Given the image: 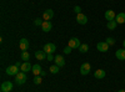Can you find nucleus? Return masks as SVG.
Returning <instances> with one entry per match:
<instances>
[{
	"label": "nucleus",
	"instance_id": "1",
	"mask_svg": "<svg viewBox=\"0 0 125 92\" xmlns=\"http://www.w3.org/2000/svg\"><path fill=\"white\" fill-rule=\"evenodd\" d=\"M20 62H16L15 65H11V66H8L6 68V74L10 75V76H16L19 74V68H20Z\"/></svg>",
	"mask_w": 125,
	"mask_h": 92
},
{
	"label": "nucleus",
	"instance_id": "2",
	"mask_svg": "<svg viewBox=\"0 0 125 92\" xmlns=\"http://www.w3.org/2000/svg\"><path fill=\"white\" fill-rule=\"evenodd\" d=\"M15 82L18 84V85H24L25 82H26V74L25 72H19L16 76H15Z\"/></svg>",
	"mask_w": 125,
	"mask_h": 92
},
{
	"label": "nucleus",
	"instance_id": "3",
	"mask_svg": "<svg viewBox=\"0 0 125 92\" xmlns=\"http://www.w3.org/2000/svg\"><path fill=\"white\" fill-rule=\"evenodd\" d=\"M68 46H70L71 49H79L81 46L80 41H79V39L78 37H71L69 40V42H68Z\"/></svg>",
	"mask_w": 125,
	"mask_h": 92
},
{
	"label": "nucleus",
	"instance_id": "4",
	"mask_svg": "<svg viewBox=\"0 0 125 92\" xmlns=\"http://www.w3.org/2000/svg\"><path fill=\"white\" fill-rule=\"evenodd\" d=\"M44 51L46 54H54L56 51V46L53 42H48L46 45H44Z\"/></svg>",
	"mask_w": 125,
	"mask_h": 92
},
{
	"label": "nucleus",
	"instance_id": "5",
	"mask_svg": "<svg viewBox=\"0 0 125 92\" xmlns=\"http://www.w3.org/2000/svg\"><path fill=\"white\" fill-rule=\"evenodd\" d=\"M53 16H54V11L51 9H46L45 11H44V14H43L44 21H50V20L53 19Z\"/></svg>",
	"mask_w": 125,
	"mask_h": 92
},
{
	"label": "nucleus",
	"instance_id": "6",
	"mask_svg": "<svg viewBox=\"0 0 125 92\" xmlns=\"http://www.w3.org/2000/svg\"><path fill=\"white\" fill-rule=\"evenodd\" d=\"M1 92H10L13 90V84L10 82V81H5V82L1 84Z\"/></svg>",
	"mask_w": 125,
	"mask_h": 92
},
{
	"label": "nucleus",
	"instance_id": "7",
	"mask_svg": "<svg viewBox=\"0 0 125 92\" xmlns=\"http://www.w3.org/2000/svg\"><path fill=\"white\" fill-rule=\"evenodd\" d=\"M19 47H20V50H21V51H28V49H29V41H28V39H25V37L20 39Z\"/></svg>",
	"mask_w": 125,
	"mask_h": 92
},
{
	"label": "nucleus",
	"instance_id": "8",
	"mask_svg": "<svg viewBox=\"0 0 125 92\" xmlns=\"http://www.w3.org/2000/svg\"><path fill=\"white\" fill-rule=\"evenodd\" d=\"M109 47H110V45H108L105 41L104 42H98V45H96V50L100 51V52H106V51L109 50Z\"/></svg>",
	"mask_w": 125,
	"mask_h": 92
},
{
	"label": "nucleus",
	"instance_id": "9",
	"mask_svg": "<svg viewBox=\"0 0 125 92\" xmlns=\"http://www.w3.org/2000/svg\"><path fill=\"white\" fill-rule=\"evenodd\" d=\"M76 21H78V24H80V25H85V24H88V16H85L84 14H76Z\"/></svg>",
	"mask_w": 125,
	"mask_h": 92
},
{
	"label": "nucleus",
	"instance_id": "10",
	"mask_svg": "<svg viewBox=\"0 0 125 92\" xmlns=\"http://www.w3.org/2000/svg\"><path fill=\"white\" fill-rule=\"evenodd\" d=\"M90 68H91V66H90V64H88V62H85V64H83L81 66H80V74L81 75H88L89 72H90Z\"/></svg>",
	"mask_w": 125,
	"mask_h": 92
},
{
	"label": "nucleus",
	"instance_id": "11",
	"mask_svg": "<svg viewBox=\"0 0 125 92\" xmlns=\"http://www.w3.org/2000/svg\"><path fill=\"white\" fill-rule=\"evenodd\" d=\"M54 61H55V65H58L59 67L65 66V59H64V56H61V55H56V56H55V59H54Z\"/></svg>",
	"mask_w": 125,
	"mask_h": 92
},
{
	"label": "nucleus",
	"instance_id": "12",
	"mask_svg": "<svg viewBox=\"0 0 125 92\" xmlns=\"http://www.w3.org/2000/svg\"><path fill=\"white\" fill-rule=\"evenodd\" d=\"M115 17H116L115 11H113V10H106L105 11V19L108 21H113V20H115Z\"/></svg>",
	"mask_w": 125,
	"mask_h": 92
},
{
	"label": "nucleus",
	"instance_id": "13",
	"mask_svg": "<svg viewBox=\"0 0 125 92\" xmlns=\"http://www.w3.org/2000/svg\"><path fill=\"white\" fill-rule=\"evenodd\" d=\"M115 55H116V59H118V60L124 61V60H125V49H118L116 52H115Z\"/></svg>",
	"mask_w": 125,
	"mask_h": 92
},
{
	"label": "nucleus",
	"instance_id": "14",
	"mask_svg": "<svg viewBox=\"0 0 125 92\" xmlns=\"http://www.w3.org/2000/svg\"><path fill=\"white\" fill-rule=\"evenodd\" d=\"M20 70H21L23 72L26 74V72H29L30 70H33V65H30V64H29V61H28V62H24L21 66H20Z\"/></svg>",
	"mask_w": 125,
	"mask_h": 92
},
{
	"label": "nucleus",
	"instance_id": "15",
	"mask_svg": "<svg viewBox=\"0 0 125 92\" xmlns=\"http://www.w3.org/2000/svg\"><path fill=\"white\" fill-rule=\"evenodd\" d=\"M41 29H43V31L44 33H49L51 29H53V25H51L50 21H44L43 25H41Z\"/></svg>",
	"mask_w": 125,
	"mask_h": 92
},
{
	"label": "nucleus",
	"instance_id": "16",
	"mask_svg": "<svg viewBox=\"0 0 125 92\" xmlns=\"http://www.w3.org/2000/svg\"><path fill=\"white\" fill-rule=\"evenodd\" d=\"M46 56H48V54L45 52V51L43 50V51H36L35 52V57H36V60H45L46 59Z\"/></svg>",
	"mask_w": 125,
	"mask_h": 92
},
{
	"label": "nucleus",
	"instance_id": "17",
	"mask_svg": "<svg viewBox=\"0 0 125 92\" xmlns=\"http://www.w3.org/2000/svg\"><path fill=\"white\" fill-rule=\"evenodd\" d=\"M94 76H95V78H98V80H101V78H104L106 76V72L104 70H96L95 74H94Z\"/></svg>",
	"mask_w": 125,
	"mask_h": 92
},
{
	"label": "nucleus",
	"instance_id": "18",
	"mask_svg": "<svg viewBox=\"0 0 125 92\" xmlns=\"http://www.w3.org/2000/svg\"><path fill=\"white\" fill-rule=\"evenodd\" d=\"M115 21L118 24H125V13H119L115 17Z\"/></svg>",
	"mask_w": 125,
	"mask_h": 92
},
{
	"label": "nucleus",
	"instance_id": "19",
	"mask_svg": "<svg viewBox=\"0 0 125 92\" xmlns=\"http://www.w3.org/2000/svg\"><path fill=\"white\" fill-rule=\"evenodd\" d=\"M31 71H33V74H34V76H39L40 74H41V71H43V70H41V66L40 65H33V70H31Z\"/></svg>",
	"mask_w": 125,
	"mask_h": 92
},
{
	"label": "nucleus",
	"instance_id": "20",
	"mask_svg": "<svg viewBox=\"0 0 125 92\" xmlns=\"http://www.w3.org/2000/svg\"><path fill=\"white\" fill-rule=\"evenodd\" d=\"M108 29L109 30H115V27L118 26V23L115 21V20H113V21H108Z\"/></svg>",
	"mask_w": 125,
	"mask_h": 92
},
{
	"label": "nucleus",
	"instance_id": "21",
	"mask_svg": "<svg viewBox=\"0 0 125 92\" xmlns=\"http://www.w3.org/2000/svg\"><path fill=\"white\" fill-rule=\"evenodd\" d=\"M79 51H80L81 54L88 52V51H89V46H88V44H81V46L79 47Z\"/></svg>",
	"mask_w": 125,
	"mask_h": 92
},
{
	"label": "nucleus",
	"instance_id": "22",
	"mask_svg": "<svg viewBox=\"0 0 125 92\" xmlns=\"http://www.w3.org/2000/svg\"><path fill=\"white\" fill-rule=\"evenodd\" d=\"M59 70H60V67H59L58 65H54V66H50V68H49V71H50L51 74H54V75L59 72Z\"/></svg>",
	"mask_w": 125,
	"mask_h": 92
},
{
	"label": "nucleus",
	"instance_id": "23",
	"mask_svg": "<svg viewBox=\"0 0 125 92\" xmlns=\"http://www.w3.org/2000/svg\"><path fill=\"white\" fill-rule=\"evenodd\" d=\"M21 59H23V61H25V62H28V61H29L30 55H29L28 51H23V54H21Z\"/></svg>",
	"mask_w": 125,
	"mask_h": 92
},
{
	"label": "nucleus",
	"instance_id": "24",
	"mask_svg": "<svg viewBox=\"0 0 125 92\" xmlns=\"http://www.w3.org/2000/svg\"><path fill=\"white\" fill-rule=\"evenodd\" d=\"M108 45H110V46H113L114 44H115V39L114 37H106V41H105Z\"/></svg>",
	"mask_w": 125,
	"mask_h": 92
},
{
	"label": "nucleus",
	"instance_id": "25",
	"mask_svg": "<svg viewBox=\"0 0 125 92\" xmlns=\"http://www.w3.org/2000/svg\"><path fill=\"white\" fill-rule=\"evenodd\" d=\"M41 81H43V80H41V76H40V75H39V76H34V84H35V85H40Z\"/></svg>",
	"mask_w": 125,
	"mask_h": 92
},
{
	"label": "nucleus",
	"instance_id": "26",
	"mask_svg": "<svg viewBox=\"0 0 125 92\" xmlns=\"http://www.w3.org/2000/svg\"><path fill=\"white\" fill-rule=\"evenodd\" d=\"M43 23H44V21H43V20H41L40 17H38V19H35V20H34V24H35L36 26H38V25H39V26H41V25H43Z\"/></svg>",
	"mask_w": 125,
	"mask_h": 92
},
{
	"label": "nucleus",
	"instance_id": "27",
	"mask_svg": "<svg viewBox=\"0 0 125 92\" xmlns=\"http://www.w3.org/2000/svg\"><path fill=\"white\" fill-rule=\"evenodd\" d=\"M71 50H73V49H71L70 46H66V47L64 49V54H66V55H69V54L71 52Z\"/></svg>",
	"mask_w": 125,
	"mask_h": 92
},
{
	"label": "nucleus",
	"instance_id": "28",
	"mask_svg": "<svg viewBox=\"0 0 125 92\" xmlns=\"http://www.w3.org/2000/svg\"><path fill=\"white\" fill-rule=\"evenodd\" d=\"M74 11H75L76 14H80V13H81V8H80V6H75V8H74Z\"/></svg>",
	"mask_w": 125,
	"mask_h": 92
},
{
	"label": "nucleus",
	"instance_id": "29",
	"mask_svg": "<svg viewBox=\"0 0 125 92\" xmlns=\"http://www.w3.org/2000/svg\"><path fill=\"white\" fill-rule=\"evenodd\" d=\"M46 59H48V61H53L55 57L53 56V54H48V56H46Z\"/></svg>",
	"mask_w": 125,
	"mask_h": 92
},
{
	"label": "nucleus",
	"instance_id": "30",
	"mask_svg": "<svg viewBox=\"0 0 125 92\" xmlns=\"http://www.w3.org/2000/svg\"><path fill=\"white\" fill-rule=\"evenodd\" d=\"M118 92H125V90H119Z\"/></svg>",
	"mask_w": 125,
	"mask_h": 92
},
{
	"label": "nucleus",
	"instance_id": "31",
	"mask_svg": "<svg viewBox=\"0 0 125 92\" xmlns=\"http://www.w3.org/2000/svg\"><path fill=\"white\" fill-rule=\"evenodd\" d=\"M123 46H124V49H125V40H124V42H123Z\"/></svg>",
	"mask_w": 125,
	"mask_h": 92
},
{
	"label": "nucleus",
	"instance_id": "32",
	"mask_svg": "<svg viewBox=\"0 0 125 92\" xmlns=\"http://www.w3.org/2000/svg\"><path fill=\"white\" fill-rule=\"evenodd\" d=\"M124 81H125V80H124Z\"/></svg>",
	"mask_w": 125,
	"mask_h": 92
}]
</instances>
